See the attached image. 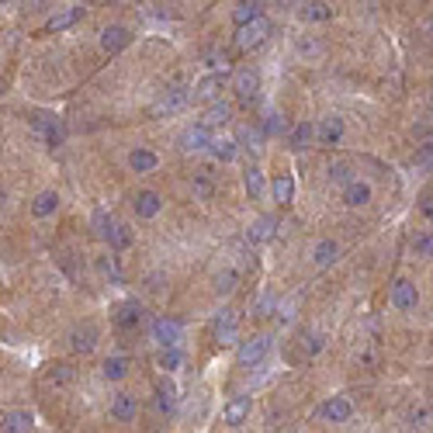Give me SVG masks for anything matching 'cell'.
I'll list each match as a JSON object with an SVG mask.
<instances>
[{
	"label": "cell",
	"instance_id": "cell-1",
	"mask_svg": "<svg viewBox=\"0 0 433 433\" xmlns=\"http://www.w3.org/2000/svg\"><path fill=\"white\" fill-rule=\"evenodd\" d=\"M271 350H274V340H271L267 333H260V336H250V340H243V343H239V350H236L239 367H257V364H264Z\"/></svg>",
	"mask_w": 433,
	"mask_h": 433
},
{
	"label": "cell",
	"instance_id": "cell-2",
	"mask_svg": "<svg viewBox=\"0 0 433 433\" xmlns=\"http://www.w3.org/2000/svg\"><path fill=\"white\" fill-rule=\"evenodd\" d=\"M271 32H274V25H271L267 18H257V21L243 25V28L236 32L239 49H257V45H264V42L271 39Z\"/></svg>",
	"mask_w": 433,
	"mask_h": 433
},
{
	"label": "cell",
	"instance_id": "cell-3",
	"mask_svg": "<svg viewBox=\"0 0 433 433\" xmlns=\"http://www.w3.org/2000/svg\"><path fill=\"white\" fill-rule=\"evenodd\" d=\"M389 302H392L398 312H413L420 305V291H416V284L409 277H398L392 284V291H389Z\"/></svg>",
	"mask_w": 433,
	"mask_h": 433
},
{
	"label": "cell",
	"instance_id": "cell-4",
	"mask_svg": "<svg viewBox=\"0 0 433 433\" xmlns=\"http://www.w3.org/2000/svg\"><path fill=\"white\" fill-rule=\"evenodd\" d=\"M319 416H322L326 423H347V420L354 416V405H350V398L333 395V398H326V402L319 405Z\"/></svg>",
	"mask_w": 433,
	"mask_h": 433
},
{
	"label": "cell",
	"instance_id": "cell-5",
	"mask_svg": "<svg viewBox=\"0 0 433 433\" xmlns=\"http://www.w3.org/2000/svg\"><path fill=\"white\" fill-rule=\"evenodd\" d=\"M181 322L177 319H157L153 322V340H157L163 350H177V343H181Z\"/></svg>",
	"mask_w": 433,
	"mask_h": 433
},
{
	"label": "cell",
	"instance_id": "cell-6",
	"mask_svg": "<svg viewBox=\"0 0 433 433\" xmlns=\"http://www.w3.org/2000/svg\"><path fill=\"white\" fill-rule=\"evenodd\" d=\"M222 83H226V73H208V77H201L195 83L191 97H195V101H205V104H215V101L222 97Z\"/></svg>",
	"mask_w": 433,
	"mask_h": 433
},
{
	"label": "cell",
	"instance_id": "cell-7",
	"mask_svg": "<svg viewBox=\"0 0 433 433\" xmlns=\"http://www.w3.org/2000/svg\"><path fill=\"white\" fill-rule=\"evenodd\" d=\"M212 132L205 128V125H188L184 132H181V150L184 153H205L208 146H212Z\"/></svg>",
	"mask_w": 433,
	"mask_h": 433
},
{
	"label": "cell",
	"instance_id": "cell-8",
	"mask_svg": "<svg viewBox=\"0 0 433 433\" xmlns=\"http://www.w3.org/2000/svg\"><path fill=\"white\" fill-rule=\"evenodd\" d=\"M188 101H191V90H188V87H170V90H163V97L153 104V115H173V111H181Z\"/></svg>",
	"mask_w": 433,
	"mask_h": 433
},
{
	"label": "cell",
	"instance_id": "cell-9",
	"mask_svg": "<svg viewBox=\"0 0 433 433\" xmlns=\"http://www.w3.org/2000/svg\"><path fill=\"white\" fill-rule=\"evenodd\" d=\"M111 319H115V326H121V329H132V326H139V322H142V305H139L135 298L118 302V305L111 309Z\"/></svg>",
	"mask_w": 433,
	"mask_h": 433
},
{
	"label": "cell",
	"instance_id": "cell-10",
	"mask_svg": "<svg viewBox=\"0 0 433 433\" xmlns=\"http://www.w3.org/2000/svg\"><path fill=\"white\" fill-rule=\"evenodd\" d=\"M340 139H343V118L329 115V118H322L315 125V142L319 146H336Z\"/></svg>",
	"mask_w": 433,
	"mask_h": 433
},
{
	"label": "cell",
	"instance_id": "cell-11",
	"mask_svg": "<svg viewBox=\"0 0 433 433\" xmlns=\"http://www.w3.org/2000/svg\"><path fill=\"white\" fill-rule=\"evenodd\" d=\"M132 42V32L125 28V25H108L104 32H101V49L108 52V56H115V52H121L125 45Z\"/></svg>",
	"mask_w": 433,
	"mask_h": 433
},
{
	"label": "cell",
	"instance_id": "cell-12",
	"mask_svg": "<svg viewBox=\"0 0 433 433\" xmlns=\"http://www.w3.org/2000/svg\"><path fill=\"white\" fill-rule=\"evenodd\" d=\"M111 416H115L118 423H132V420L139 416V398L132 392H118L111 398Z\"/></svg>",
	"mask_w": 433,
	"mask_h": 433
},
{
	"label": "cell",
	"instance_id": "cell-13",
	"mask_svg": "<svg viewBox=\"0 0 433 433\" xmlns=\"http://www.w3.org/2000/svg\"><path fill=\"white\" fill-rule=\"evenodd\" d=\"M177 402H181V395H177V385L170 382V378H159L157 382V405L163 416H173L177 413Z\"/></svg>",
	"mask_w": 433,
	"mask_h": 433
},
{
	"label": "cell",
	"instance_id": "cell-14",
	"mask_svg": "<svg viewBox=\"0 0 433 433\" xmlns=\"http://www.w3.org/2000/svg\"><path fill=\"white\" fill-rule=\"evenodd\" d=\"M70 347H73L77 354H90V350L97 347V326H94V322L77 326V329L70 333Z\"/></svg>",
	"mask_w": 433,
	"mask_h": 433
},
{
	"label": "cell",
	"instance_id": "cell-15",
	"mask_svg": "<svg viewBox=\"0 0 433 433\" xmlns=\"http://www.w3.org/2000/svg\"><path fill=\"white\" fill-rule=\"evenodd\" d=\"M233 87H236V94L243 101H253V97L260 94V73H257V70H239L236 80H233Z\"/></svg>",
	"mask_w": 433,
	"mask_h": 433
},
{
	"label": "cell",
	"instance_id": "cell-16",
	"mask_svg": "<svg viewBox=\"0 0 433 433\" xmlns=\"http://www.w3.org/2000/svg\"><path fill=\"white\" fill-rule=\"evenodd\" d=\"M32 423H35V420H32L28 409H11V413L0 420V430L4 433H28L32 430Z\"/></svg>",
	"mask_w": 433,
	"mask_h": 433
},
{
	"label": "cell",
	"instance_id": "cell-17",
	"mask_svg": "<svg viewBox=\"0 0 433 433\" xmlns=\"http://www.w3.org/2000/svg\"><path fill=\"white\" fill-rule=\"evenodd\" d=\"M277 236V219L274 215H260L253 226H250V233H246V243H267V239Z\"/></svg>",
	"mask_w": 433,
	"mask_h": 433
},
{
	"label": "cell",
	"instance_id": "cell-18",
	"mask_svg": "<svg viewBox=\"0 0 433 433\" xmlns=\"http://www.w3.org/2000/svg\"><path fill=\"white\" fill-rule=\"evenodd\" d=\"M312 139H315V125L312 121H298V125H291V132H288V150L302 153Z\"/></svg>",
	"mask_w": 433,
	"mask_h": 433
},
{
	"label": "cell",
	"instance_id": "cell-19",
	"mask_svg": "<svg viewBox=\"0 0 433 433\" xmlns=\"http://www.w3.org/2000/svg\"><path fill=\"white\" fill-rule=\"evenodd\" d=\"M250 409H253V402H250V395H236L229 405H226V413H222V420L229 423V427H239V423H246V416H250Z\"/></svg>",
	"mask_w": 433,
	"mask_h": 433
},
{
	"label": "cell",
	"instance_id": "cell-20",
	"mask_svg": "<svg viewBox=\"0 0 433 433\" xmlns=\"http://www.w3.org/2000/svg\"><path fill=\"white\" fill-rule=\"evenodd\" d=\"M159 208H163V197L157 191H139L135 195V215L139 219H157Z\"/></svg>",
	"mask_w": 433,
	"mask_h": 433
},
{
	"label": "cell",
	"instance_id": "cell-21",
	"mask_svg": "<svg viewBox=\"0 0 433 433\" xmlns=\"http://www.w3.org/2000/svg\"><path fill=\"white\" fill-rule=\"evenodd\" d=\"M233 118V104H226V101H215V104H208V111H205V118L197 121V125H205L208 132L212 128H219V125H226V121Z\"/></svg>",
	"mask_w": 433,
	"mask_h": 433
},
{
	"label": "cell",
	"instance_id": "cell-22",
	"mask_svg": "<svg viewBox=\"0 0 433 433\" xmlns=\"http://www.w3.org/2000/svg\"><path fill=\"white\" fill-rule=\"evenodd\" d=\"M343 201H347L350 208H364V205L371 201V184H367V181H350V184L343 188Z\"/></svg>",
	"mask_w": 433,
	"mask_h": 433
},
{
	"label": "cell",
	"instance_id": "cell-23",
	"mask_svg": "<svg viewBox=\"0 0 433 433\" xmlns=\"http://www.w3.org/2000/svg\"><path fill=\"white\" fill-rule=\"evenodd\" d=\"M236 326H239V319L233 309H222V315L215 319V336L222 340V343H233L236 340Z\"/></svg>",
	"mask_w": 433,
	"mask_h": 433
},
{
	"label": "cell",
	"instance_id": "cell-24",
	"mask_svg": "<svg viewBox=\"0 0 433 433\" xmlns=\"http://www.w3.org/2000/svg\"><path fill=\"white\" fill-rule=\"evenodd\" d=\"M80 18H83V7L73 4V7H66V11H59V14H52L49 18V32H63V28H73Z\"/></svg>",
	"mask_w": 433,
	"mask_h": 433
},
{
	"label": "cell",
	"instance_id": "cell-25",
	"mask_svg": "<svg viewBox=\"0 0 433 433\" xmlns=\"http://www.w3.org/2000/svg\"><path fill=\"white\" fill-rule=\"evenodd\" d=\"M243 184H246V195L253 197V201H260L264 197V170L257 163H250L246 173H243Z\"/></svg>",
	"mask_w": 433,
	"mask_h": 433
},
{
	"label": "cell",
	"instance_id": "cell-26",
	"mask_svg": "<svg viewBox=\"0 0 433 433\" xmlns=\"http://www.w3.org/2000/svg\"><path fill=\"white\" fill-rule=\"evenodd\" d=\"M298 18H302V21H329V18H333V7L322 4V0H309V4L298 7Z\"/></svg>",
	"mask_w": 433,
	"mask_h": 433
},
{
	"label": "cell",
	"instance_id": "cell-27",
	"mask_svg": "<svg viewBox=\"0 0 433 433\" xmlns=\"http://www.w3.org/2000/svg\"><path fill=\"white\" fill-rule=\"evenodd\" d=\"M128 166L135 170V173H153L159 166V157L153 153V150H135L132 157H128Z\"/></svg>",
	"mask_w": 433,
	"mask_h": 433
},
{
	"label": "cell",
	"instance_id": "cell-28",
	"mask_svg": "<svg viewBox=\"0 0 433 433\" xmlns=\"http://www.w3.org/2000/svg\"><path fill=\"white\" fill-rule=\"evenodd\" d=\"M56 208H59V195H56V191H42V195L32 201V215H35V219L56 215Z\"/></svg>",
	"mask_w": 433,
	"mask_h": 433
},
{
	"label": "cell",
	"instance_id": "cell-29",
	"mask_svg": "<svg viewBox=\"0 0 433 433\" xmlns=\"http://www.w3.org/2000/svg\"><path fill=\"white\" fill-rule=\"evenodd\" d=\"M257 18H264V4H257V0H253V4H236V7H233V21H236L239 28L250 25V21H257Z\"/></svg>",
	"mask_w": 433,
	"mask_h": 433
},
{
	"label": "cell",
	"instance_id": "cell-30",
	"mask_svg": "<svg viewBox=\"0 0 433 433\" xmlns=\"http://www.w3.org/2000/svg\"><path fill=\"white\" fill-rule=\"evenodd\" d=\"M271 195H274L277 205H288V201L295 197V181H291L288 173H277L274 184H271Z\"/></svg>",
	"mask_w": 433,
	"mask_h": 433
},
{
	"label": "cell",
	"instance_id": "cell-31",
	"mask_svg": "<svg viewBox=\"0 0 433 433\" xmlns=\"http://www.w3.org/2000/svg\"><path fill=\"white\" fill-rule=\"evenodd\" d=\"M340 257V246L333 243V239H322V243H315V250H312V260L319 264V267H329L333 260Z\"/></svg>",
	"mask_w": 433,
	"mask_h": 433
},
{
	"label": "cell",
	"instance_id": "cell-32",
	"mask_svg": "<svg viewBox=\"0 0 433 433\" xmlns=\"http://www.w3.org/2000/svg\"><path fill=\"white\" fill-rule=\"evenodd\" d=\"M101 374L108 378V382H121L125 374H128V357H108L104 364H101Z\"/></svg>",
	"mask_w": 433,
	"mask_h": 433
},
{
	"label": "cell",
	"instance_id": "cell-33",
	"mask_svg": "<svg viewBox=\"0 0 433 433\" xmlns=\"http://www.w3.org/2000/svg\"><path fill=\"white\" fill-rule=\"evenodd\" d=\"M208 150H212V157L219 159V163H229V159H236V139H222V135H219V139H212V146H208Z\"/></svg>",
	"mask_w": 433,
	"mask_h": 433
},
{
	"label": "cell",
	"instance_id": "cell-34",
	"mask_svg": "<svg viewBox=\"0 0 433 433\" xmlns=\"http://www.w3.org/2000/svg\"><path fill=\"white\" fill-rule=\"evenodd\" d=\"M236 284H239V271L236 267H226V271L215 274V295H233Z\"/></svg>",
	"mask_w": 433,
	"mask_h": 433
},
{
	"label": "cell",
	"instance_id": "cell-35",
	"mask_svg": "<svg viewBox=\"0 0 433 433\" xmlns=\"http://www.w3.org/2000/svg\"><path fill=\"white\" fill-rule=\"evenodd\" d=\"M104 243H108L111 250H128V246H132V229H128V226H121V222H115Z\"/></svg>",
	"mask_w": 433,
	"mask_h": 433
},
{
	"label": "cell",
	"instance_id": "cell-36",
	"mask_svg": "<svg viewBox=\"0 0 433 433\" xmlns=\"http://www.w3.org/2000/svg\"><path fill=\"white\" fill-rule=\"evenodd\" d=\"M326 173H329V184H343V188H347L350 181H357L354 173H350V163H343V159L329 163V170H326Z\"/></svg>",
	"mask_w": 433,
	"mask_h": 433
},
{
	"label": "cell",
	"instance_id": "cell-37",
	"mask_svg": "<svg viewBox=\"0 0 433 433\" xmlns=\"http://www.w3.org/2000/svg\"><path fill=\"white\" fill-rule=\"evenodd\" d=\"M111 226H115V219H111V215H108L104 208H97V212H94V233H97L101 239H108Z\"/></svg>",
	"mask_w": 433,
	"mask_h": 433
},
{
	"label": "cell",
	"instance_id": "cell-38",
	"mask_svg": "<svg viewBox=\"0 0 433 433\" xmlns=\"http://www.w3.org/2000/svg\"><path fill=\"white\" fill-rule=\"evenodd\" d=\"M288 132H291L288 118H284L281 111H271V115H267V135H288Z\"/></svg>",
	"mask_w": 433,
	"mask_h": 433
},
{
	"label": "cell",
	"instance_id": "cell-39",
	"mask_svg": "<svg viewBox=\"0 0 433 433\" xmlns=\"http://www.w3.org/2000/svg\"><path fill=\"white\" fill-rule=\"evenodd\" d=\"M181 364H184V354L181 350H163L159 354V367L170 374V371H181Z\"/></svg>",
	"mask_w": 433,
	"mask_h": 433
},
{
	"label": "cell",
	"instance_id": "cell-40",
	"mask_svg": "<svg viewBox=\"0 0 433 433\" xmlns=\"http://www.w3.org/2000/svg\"><path fill=\"white\" fill-rule=\"evenodd\" d=\"M413 250H416L420 257H430L433 260V233H420V236H413Z\"/></svg>",
	"mask_w": 433,
	"mask_h": 433
},
{
	"label": "cell",
	"instance_id": "cell-41",
	"mask_svg": "<svg viewBox=\"0 0 433 433\" xmlns=\"http://www.w3.org/2000/svg\"><path fill=\"white\" fill-rule=\"evenodd\" d=\"M49 382H52V385H66V382H73V367H70V364H56V367L49 371Z\"/></svg>",
	"mask_w": 433,
	"mask_h": 433
},
{
	"label": "cell",
	"instance_id": "cell-42",
	"mask_svg": "<svg viewBox=\"0 0 433 433\" xmlns=\"http://www.w3.org/2000/svg\"><path fill=\"white\" fill-rule=\"evenodd\" d=\"M63 139H66V128H63L59 121H52V125L45 128V142H49V146L56 150V146H63Z\"/></svg>",
	"mask_w": 433,
	"mask_h": 433
},
{
	"label": "cell",
	"instance_id": "cell-43",
	"mask_svg": "<svg viewBox=\"0 0 433 433\" xmlns=\"http://www.w3.org/2000/svg\"><path fill=\"white\" fill-rule=\"evenodd\" d=\"M260 139H264V132H260V128H250V125H243V128H239V142H250L246 150H257V142H260Z\"/></svg>",
	"mask_w": 433,
	"mask_h": 433
},
{
	"label": "cell",
	"instance_id": "cell-44",
	"mask_svg": "<svg viewBox=\"0 0 433 433\" xmlns=\"http://www.w3.org/2000/svg\"><path fill=\"white\" fill-rule=\"evenodd\" d=\"M101 271L111 277L115 284H121V267H118V260H115V257H104V260H101Z\"/></svg>",
	"mask_w": 433,
	"mask_h": 433
},
{
	"label": "cell",
	"instance_id": "cell-45",
	"mask_svg": "<svg viewBox=\"0 0 433 433\" xmlns=\"http://www.w3.org/2000/svg\"><path fill=\"white\" fill-rule=\"evenodd\" d=\"M195 195L197 197H208L212 195V181H208V170H201L195 177Z\"/></svg>",
	"mask_w": 433,
	"mask_h": 433
},
{
	"label": "cell",
	"instance_id": "cell-46",
	"mask_svg": "<svg viewBox=\"0 0 433 433\" xmlns=\"http://www.w3.org/2000/svg\"><path fill=\"white\" fill-rule=\"evenodd\" d=\"M416 163H423V166H430V163H433V142H430V146H423V150H420V157H416Z\"/></svg>",
	"mask_w": 433,
	"mask_h": 433
},
{
	"label": "cell",
	"instance_id": "cell-47",
	"mask_svg": "<svg viewBox=\"0 0 433 433\" xmlns=\"http://www.w3.org/2000/svg\"><path fill=\"white\" fill-rule=\"evenodd\" d=\"M423 212H427V219H430V222H433V197H430V201H427V205H423Z\"/></svg>",
	"mask_w": 433,
	"mask_h": 433
},
{
	"label": "cell",
	"instance_id": "cell-48",
	"mask_svg": "<svg viewBox=\"0 0 433 433\" xmlns=\"http://www.w3.org/2000/svg\"><path fill=\"white\" fill-rule=\"evenodd\" d=\"M4 201H7V195H4V188H0V208H4Z\"/></svg>",
	"mask_w": 433,
	"mask_h": 433
},
{
	"label": "cell",
	"instance_id": "cell-49",
	"mask_svg": "<svg viewBox=\"0 0 433 433\" xmlns=\"http://www.w3.org/2000/svg\"><path fill=\"white\" fill-rule=\"evenodd\" d=\"M0 94H4V80H0Z\"/></svg>",
	"mask_w": 433,
	"mask_h": 433
}]
</instances>
